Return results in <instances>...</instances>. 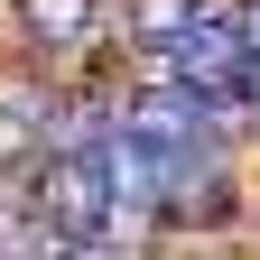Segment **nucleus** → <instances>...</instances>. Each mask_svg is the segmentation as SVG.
<instances>
[{"label":"nucleus","mask_w":260,"mask_h":260,"mask_svg":"<svg viewBox=\"0 0 260 260\" xmlns=\"http://www.w3.org/2000/svg\"><path fill=\"white\" fill-rule=\"evenodd\" d=\"M10 28H19V47H28V56L75 65V56L112 28V0H10Z\"/></svg>","instance_id":"obj_3"},{"label":"nucleus","mask_w":260,"mask_h":260,"mask_svg":"<svg viewBox=\"0 0 260 260\" xmlns=\"http://www.w3.org/2000/svg\"><path fill=\"white\" fill-rule=\"evenodd\" d=\"M56 260H149V251H130L112 233H93V242H56Z\"/></svg>","instance_id":"obj_5"},{"label":"nucleus","mask_w":260,"mask_h":260,"mask_svg":"<svg viewBox=\"0 0 260 260\" xmlns=\"http://www.w3.org/2000/svg\"><path fill=\"white\" fill-rule=\"evenodd\" d=\"M28 214H38L56 242H93V233L112 223V168H103V149L38 158V177H28Z\"/></svg>","instance_id":"obj_2"},{"label":"nucleus","mask_w":260,"mask_h":260,"mask_svg":"<svg viewBox=\"0 0 260 260\" xmlns=\"http://www.w3.org/2000/svg\"><path fill=\"white\" fill-rule=\"evenodd\" d=\"M242 223V158L223 140H195L168 158V186H158V233H223Z\"/></svg>","instance_id":"obj_1"},{"label":"nucleus","mask_w":260,"mask_h":260,"mask_svg":"<svg viewBox=\"0 0 260 260\" xmlns=\"http://www.w3.org/2000/svg\"><path fill=\"white\" fill-rule=\"evenodd\" d=\"M205 10H214V0H121L112 38L130 47V65H140V56H168V47H177V38H186Z\"/></svg>","instance_id":"obj_4"},{"label":"nucleus","mask_w":260,"mask_h":260,"mask_svg":"<svg viewBox=\"0 0 260 260\" xmlns=\"http://www.w3.org/2000/svg\"><path fill=\"white\" fill-rule=\"evenodd\" d=\"M233 10V28H242V47H251V65H260V0H223Z\"/></svg>","instance_id":"obj_6"},{"label":"nucleus","mask_w":260,"mask_h":260,"mask_svg":"<svg viewBox=\"0 0 260 260\" xmlns=\"http://www.w3.org/2000/svg\"><path fill=\"white\" fill-rule=\"evenodd\" d=\"M214 260H260V251H214Z\"/></svg>","instance_id":"obj_7"}]
</instances>
